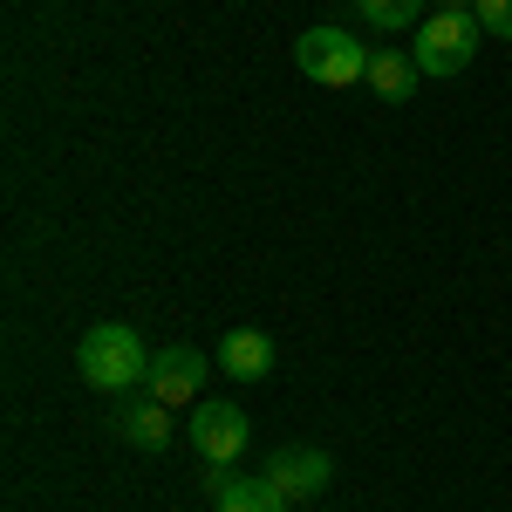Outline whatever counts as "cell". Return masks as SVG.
Wrapping results in <instances>:
<instances>
[{"label":"cell","instance_id":"cell-1","mask_svg":"<svg viewBox=\"0 0 512 512\" xmlns=\"http://www.w3.org/2000/svg\"><path fill=\"white\" fill-rule=\"evenodd\" d=\"M76 369L89 390H137L144 376H151V349H144V335L130 328V321H96L89 335L76 342Z\"/></svg>","mask_w":512,"mask_h":512},{"label":"cell","instance_id":"cell-2","mask_svg":"<svg viewBox=\"0 0 512 512\" xmlns=\"http://www.w3.org/2000/svg\"><path fill=\"white\" fill-rule=\"evenodd\" d=\"M478 41H485V28H478L472 7H437L431 21H424V35H417V69L424 76H465L478 55Z\"/></svg>","mask_w":512,"mask_h":512},{"label":"cell","instance_id":"cell-3","mask_svg":"<svg viewBox=\"0 0 512 512\" xmlns=\"http://www.w3.org/2000/svg\"><path fill=\"white\" fill-rule=\"evenodd\" d=\"M369 55H376V48H362L349 28H308V35L294 41L301 76H308V82H328V89H355V82L369 76Z\"/></svg>","mask_w":512,"mask_h":512},{"label":"cell","instance_id":"cell-4","mask_svg":"<svg viewBox=\"0 0 512 512\" xmlns=\"http://www.w3.org/2000/svg\"><path fill=\"white\" fill-rule=\"evenodd\" d=\"M185 437H192L198 465H233L239 451L253 444V424H246V410H239V403H192Z\"/></svg>","mask_w":512,"mask_h":512},{"label":"cell","instance_id":"cell-5","mask_svg":"<svg viewBox=\"0 0 512 512\" xmlns=\"http://www.w3.org/2000/svg\"><path fill=\"white\" fill-rule=\"evenodd\" d=\"M144 396H158L164 410H192V403H205V355H198V349H164V355H151Z\"/></svg>","mask_w":512,"mask_h":512},{"label":"cell","instance_id":"cell-6","mask_svg":"<svg viewBox=\"0 0 512 512\" xmlns=\"http://www.w3.org/2000/svg\"><path fill=\"white\" fill-rule=\"evenodd\" d=\"M267 478H274L287 499H321L328 478H335V458L315 451V444H280L274 458H267Z\"/></svg>","mask_w":512,"mask_h":512},{"label":"cell","instance_id":"cell-7","mask_svg":"<svg viewBox=\"0 0 512 512\" xmlns=\"http://www.w3.org/2000/svg\"><path fill=\"white\" fill-rule=\"evenodd\" d=\"M369 96H376V103H410V96H417V82H424V69H417V55H410V48H376V55H369Z\"/></svg>","mask_w":512,"mask_h":512},{"label":"cell","instance_id":"cell-8","mask_svg":"<svg viewBox=\"0 0 512 512\" xmlns=\"http://www.w3.org/2000/svg\"><path fill=\"white\" fill-rule=\"evenodd\" d=\"M219 369H226L233 383H267V376H274V342H267L260 328H233V335L219 342Z\"/></svg>","mask_w":512,"mask_h":512},{"label":"cell","instance_id":"cell-9","mask_svg":"<svg viewBox=\"0 0 512 512\" xmlns=\"http://www.w3.org/2000/svg\"><path fill=\"white\" fill-rule=\"evenodd\" d=\"M117 431H123V444H137V451H164L178 424H171V410H164L158 396H137V403L117 410Z\"/></svg>","mask_w":512,"mask_h":512},{"label":"cell","instance_id":"cell-10","mask_svg":"<svg viewBox=\"0 0 512 512\" xmlns=\"http://www.w3.org/2000/svg\"><path fill=\"white\" fill-rule=\"evenodd\" d=\"M205 499H212V512H260V478L233 472V465H205Z\"/></svg>","mask_w":512,"mask_h":512},{"label":"cell","instance_id":"cell-11","mask_svg":"<svg viewBox=\"0 0 512 512\" xmlns=\"http://www.w3.org/2000/svg\"><path fill=\"white\" fill-rule=\"evenodd\" d=\"M355 7H362V21H369V28L403 35V28H417V7H424V0H355Z\"/></svg>","mask_w":512,"mask_h":512},{"label":"cell","instance_id":"cell-12","mask_svg":"<svg viewBox=\"0 0 512 512\" xmlns=\"http://www.w3.org/2000/svg\"><path fill=\"white\" fill-rule=\"evenodd\" d=\"M472 14H478V28H485L492 41H512V0H478Z\"/></svg>","mask_w":512,"mask_h":512},{"label":"cell","instance_id":"cell-13","mask_svg":"<svg viewBox=\"0 0 512 512\" xmlns=\"http://www.w3.org/2000/svg\"><path fill=\"white\" fill-rule=\"evenodd\" d=\"M287 506H294V499H287V492H280L274 478L260 472V512H287Z\"/></svg>","mask_w":512,"mask_h":512},{"label":"cell","instance_id":"cell-14","mask_svg":"<svg viewBox=\"0 0 512 512\" xmlns=\"http://www.w3.org/2000/svg\"><path fill=\"white\" fill-rule=\"evenodd\" d=\"M437 7H478V0H437Z\"/></svg>","mask_w":512,"mask_h":512}]
</instances>
